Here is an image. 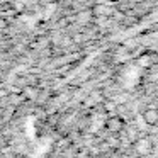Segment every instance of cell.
Returning a JSON list of instances; mask_svg holds the SVG:
<instances>
[{
    "mask_svg": "<svg viewBox=\"0 0 158 158\" xmlns=\"http://www.w3.org/2000/svg\"><path fill=\"white\" fill-rule=\"evenodd\" d=\"M90 10H92L94 17H109V19H112V15L117 12V9L112 7L110 4H106V2H97V4H94L92 7H90Z\"/></svg>",
    "mask_w": 158,
    "mask_h": 158,
    "instance_id": "obj_1",
    "label": "cell"
},
{
    "mask_svg": "<svg viewBox=\"0 0 158 158\" xmlns=\"http://www.w3.org/2000/svg\"><path fill=\"white\" fill-rule=\"evenodd\" d=\"M143 119H144V123L150 124V126L158 124V109H155V107H148V109L144 110V114H143Z\"/></svg>",
    "mask_w": 158,
    "mask_h": 158,
    "instance_id": "obj_2",
    "label": "cell"
}]
</instances>
